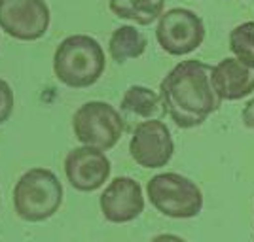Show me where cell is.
<instances>
[{
    "mask_svg": "<svg viewBox=\"0 0 254 242\" xmlns=\"http://www.w3.org/2000/svg\"><path fill=\"white\" fill-rule=\"evenodd\" d=\"M63 169L68 184L76 191L91 193L101 186H105L112 167H110V159L106 157L103 149L80 146L66 153Z\"/></svg>",
    "mask_w": 254,
    "mask_h": 242,
    "instance_id": "9c48e42d",
    "label": "cell"
},
{
    "mask_svg": "<svg viewBox=\"0 0 254 242\" xmlns=\"http://www.w3.org/2000/svg\"><path fill=\"white\" fill-rule=\"evenodd\" d=\"M212 85L222 100H239L254 91V66L237 57L222 59L212 66Z\"/></svg>",
    "mask_w": 254,
    "mask_h": 242,
    "instance_id": "8fae6325",
    "label": "cell"
},
{
    "mask_svg": "<svg viewBox=\"0 0 254 242\" xmlns=\"http://www.w3.org/2000/svg\"><path fill=\"white\" fill-rule=\"evenodd\" d=\"M241 117H243L245 125L254 131V97L251 98V100H249V102H247V104H245Z\"/></svg>",
    "mask_w": 254,
    "mask_h": 242,
    "instance_id": "e0dca14e",
    "label": "cell"
},
{
    "mask_svg": "<svg viewBox=\"0 0 254 242\" xmlns=\"http://www.w3.org/2000/svg\"><path fill=\"white\" fill-rule=\"evenodd\" d=\"M129 153L133 161L144 169H161L173 159L175 142L169 127L161 119L140 121L131 135Z\"/></svg>",
    "mask_w": 254,
    "mask_h": 242,
    "instance_id": "ba28073f",
    "label": "cell"
},
{
    "mask_svg": "<svg viewBox=\"0 0 254 242\" xmlns=\"http://www.w3.org/2000/svg\"><path fill=\"white\" fill-rule=\"evenodd\" d=\"M63 204V186L50 169L27 170L13 188V208L25 221L50 220Z\"/></svg>",
    "mask_w": 254,
    "mask_h": 242,
    "instance_id": "3957f363",
    "label": "cell"
},
{
    "mask_svg": "<svg viewBox=\"0 0 254 242\" xmlns=\"http://www.w3.org/2000/svg\"><path fill=\"white\" fill-rule=\"evenodd\" d=\"M230 49L245 64L254 66V21L237 25L230 34Z\"/></svg>",
    "mask_w": 254,
    "mask_h": 242,
    "instance_id": "9a60e30c",
    "label": "cell"
},
{
    "mask_svg": "<svg viewBox=\"0 0 254 242\" xmlns=\"http://www.w3.org/2000/svg\"><path fill=\"white\" fill-rule=\"evenodd\" d=\"M165 112L180 129L203 125L220 108L222 98L212 85V66L201 61H182L159 85Z\"/></svg>",
    "mask_w": 254,
    "mask_h": 242,
    "instance_id": "6da1fadb",
    "label": "cell"
},
{
    "mask_svg": "<svg viewBox=\"0 0 254 242\" xmlns=\"http://www.w3.org/2000/svg\"><path fill=\"white\" fill-rule=\"evenodd\" d=\"M2 2H4V0H0V4H2Z\"/></svg>",
    "mask_w": 254,
    "mask_h": 242,
    "instance_id": "d6986e66",
    "label": "cell"
},
{
    "mask_svg": "<svg viewBox=\"0 0 254 242\" xmlns=\"http://www.w3.org/2000/svg\"><path fill=\"white\" fill-rule=\"evenodd\" d=\"M52 11L46 0H4L0 4V29L10 38L34 42L50 29Z\"/></svg>",
    "mask_w": 254,
    "mask_h": 242,
    "instance_id": "52a82bcc",
    "label": "cell"
},
{
    "mask_svg": "<svg viewBox=\"0 0 254 242\" xmlns=\"http://www.w3.org/2000/svg\"><path fill=\"white\" fill-rule=\"evenodd\" d=\"M72 131L82 146L108 151L120 142L126 131V119L112 104L103 100H89L74 112Z\"/></svg>",
    "mask_w": 254,
    "mask_h": 242,
    "instance_id": "5b68a950",
    "label": "cell"
},
{
    "mask_svg": "<svg viewBox=\"0 0 254 242\" xmlns=\"http://www.w3.org/2000/svg\"><path fill=\"white\" fill-rule=\"evenodd\" d=\"M156 40L159 48L169 55H188L195 51L205 40L203 19L195 11L186 8H173L158 19Z\"/></svg>",
    "mask_w": 254,
    "mask_h": 242,
    "instance_id": "8992f818",
    "label": "cell"
},
{
    "mask_svg": "<svg viewBox=\"0 0 254 242\" xmlns=\"http://www.w3.org/2000/svg\"><path fill=\"white\" fill-rule=\"evenodd\" d=\"M146 195L152 206L175 220L195 218L203 208V193L199 186L177 172H161L146 184Z\"/></svg>",
    "mask_w": 254,
    "mask_h": 242,
    "instance_id": "277c9868",
    "label": "cell"
},
{
    "mask_svg": "<svg viewBox=\"0 0 254 242\" xmlns=\"http://www.w3.org/2000/svg\"><path fill=\"white\" fill-rule=\"evenodd\" d=\"M108 8L120 19L148 27L163 15L165 0H110Z\"/></svg>",
    "mask_w": 254,
    "mask_h": 242,
    "instance_id": "5bb4252c",
    "label": "cell"
},
{
    "mask_svg": "<svg viewBox=\"0 0 254 242\" xmlns=\"http://www.w3.org/2000/svg\"><path fill=\"white\" fill-rule=\"evenodd\" d=\"M13 91L6 80L0 78V125H4L13 114Z\"/></svg>",
    "mask_w": 254,
    "mask_h": 242,
    "instance_id": "2e32d148",
    "label": "cell"
},
{
    "mask_svg": "<svg viewBox=\"0 0 254 242\" xmlns=\"http://www.w3.org/2000/svg\"><path fill=\"white\" fill-rule=\"evenodd\" d=\"M146 46H148V40L142 32L131 25H124L112 32L108 40V51H110L112 61L124 64L131 59H138L146 51Z\"/></svg>",
    "mask_w": 254,
    "mask_h": 242,
    "instance_id": "4fadbf2b",
    "label": "cell"
},
{
    "mask_svg": "<svg viewBox=\"0 0 254 242\" xmlns=\"http://www.w3.org/2000/svg\"><path fill=\"white\" fill-rule=\"evenodd\" d=\"M106 57L93 36L72 34L57 46L53 55V74L66 87L84 89L101 80Z\"/></svg>",
    "mask_w": 254,
    "mask_h": 242,
    "instance_id": "7a4b0ae2",
    "label": "cell"
},
{
    "mask_svg": "<svg viewBox=\"0 0 254 242\" xmlns=\"http://www.w3.org/2000/svg\"><path fill=\"white\" fill-rule=\"evenodd\" d=\"M150 242H186L182 237H177V235H169V233H163V235H158L154 237Z\"/></svg>",
    "mask_w": 254,
    "mask_h": 242,
    "instance_id": "ac0fdd59",
    "label": "cell"
},
{
    "mask_svg": "<svg viewBox=\"0 0 254 242\" xmlns=\"http://www.w3.org/2000/svg\"><path fill=\"white\" fill-rule=\"evenodd\" d=\"M120 110L127 116L138 117V119H156L165 106L161 100V95L152 91L150 87L142 85H131L122 98Z\"/></svg>",
    "mask_w": 254,
    "mask_h": 242,
    "instance_id": "7c38bea8",
    "label": "cell"
},
{
    "mask_svg": "<svg viewBox=\"0 0 254 242\" xmlns=\"http://www.w3.org/2000/svg\"><path fill=\"white\" fill-rule=\"evenodd\" d=\"M99 206L106 221L129 223L144 212L142 188L137 180L129 176H118L101 193Z\"/></svg>",
    "mask_w": 254,
    "mask_h": 242,
    "instance_id": "30bf717a",
    "label": "cell"
}]
</instances>
